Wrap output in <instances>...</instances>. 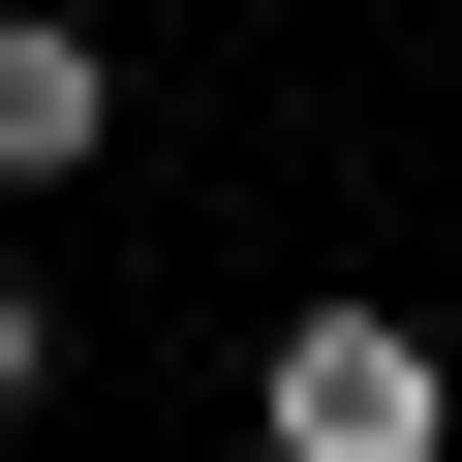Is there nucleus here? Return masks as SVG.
I'll use <instances>...</instances> for the list:
<instances>
[{"mask_svg": "<svg viewBox=\"0 0 462 462\" xmlns=\"http://www.w3.org/2000/svg\"><path fill=\"white\" fill-rule=\"evenodd\" d=\"M247 431H278V462H431V431H462V370H431V309H278Z\"/></svg>", "mask_w": 462, "mask_h": 462, "instance_id": "1", "label": "nucleus"}, {"mask_svg": "<svg viewBox=\"0 0 462 462\" xmlns=\"http://www.w3.org/2000/svg\"><path fill=\"white\" fill-rule=\"evenodd\" d=\"M124 154V32L93 0H0V185H93Z\"/></svg>", "mask_w": 462, "mask_h": 462, "instance_id": "2", "label": "nucleus"}, {"mask_svg": "<svg viewBox=\"0 0 462 462\" xmlns=\"http://www.w3.org/2000/svg\"><path fill=\"white\" fill-rule=\"evenodd\" d=\"M32 401H62V309H32V278H0V431H32Z\"/></svg>", "mask_w": 462, "mask_h": 462, "instance_id": "3", "label": "nucleus"}]
</instances>
